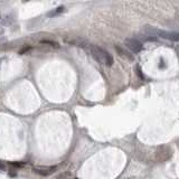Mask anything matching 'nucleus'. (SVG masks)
Listing matches in <instances>:
<instances>
[{
	"label": "nucleus",
	"instance_id": "nucleus-1",
	"mask_svg": "<svg viewBox=\"0 0 179 179\" xmlns=\"http://www.w3.org/2000/svg\"><path fill=\"white\" fill-rule=\"evenodd\" d=\"M89 49L91 52V54L93 55L95 59L100 63L104 65H108V66H111L113 64V58L112 56L110 55L108 52L103 49V48L99 47V46H95V45H90L89 46Z\"/></svg>",
	"mask_w": 179,
	"mask_h": 179
},
{
	"label": "nucleus",
	"instance_id": "nucleus-2",
	"mask_svg": "<svg viewBox=\"0 0 179 179\" xmlns=\"http://www.w3.org/2000/svg\"><path fill=\"white\" fill-rule=\"evenodd\" d=\"M124 44H126V46L131 50L132 53H139V52L142 50V44L139 40H137V39H131V38L126 39Z\"/></svg>",
	"mask_w": 179,
	"mask_h": 179
},
{
	"label": "nucleus",
	"instance_id": "nucleus-3",
	"mask_svg": "<svg viewBox=\"0 0 179 179\" xmlns=\"http://www.w3.org/2000/svg\"><path fill=\"white\" fill-rule=\"evenodd\" d=\"M161 38L168 39V40H171V42H178L179 40V34L177 31H166V30H161L158 33Z\"/></svg>",
	"mask_w": 179,
	"mask_h": 179
},
{
	"label": "nucleus",
	"instance_id": "nucleus-4",
	"mask_svg": "<svg viewBox=\"0 0 179 179\" xmlns=\"http://www.w3.org/2000/svg\"><path fill=\"white\" fill-rule=\"evenodd\" d=\"M115 49H117V54L121 56V57H123V58L128 59V61L132 62L133 61V55H132L131 53H129V52H126V50H124L123 48H121L120 46H115Z\"/></svg>",
	"mask_w": 179,
	"mask_h": 179
},
{
	"label": "nucleus",
	"instance_id": "nucleus-5",
	"mask_svg": "<svg viewBox=\"0 0 179 179\" xmlns=\"http://www.w3.org/2000/svg\"><path fill=\"white\" fill-rule=\"evenodd\" d=\"M56 166H54V167H49V168H46V169H38V168H35L34 169V171L36 173H38V175H40V176H49V175H52V173L55 171L56 169Z\"/></svg>",
	"mask_w": 179,
	"mask_h": 179
},
{
	"label": "nucleus",
	"instance_id": "nucleus-6",
	"mask_svg": "<svg viewBox=\"0 0 179 179\" xmlns=\"http://www.w3.org/2000/svg\"><path fill=\"white\" fill-rule=\"evenodd\" d=\"M64 11H65L64 6H59V7H57V8H56V9H54V10L49 11V12H48V15H47V16H48V17L58 16V15L63 14V12H64Z\"/></svg>",
	"mask_w": 179,
	"mask_h": 179
},
{
	"label": "nucleus",
	"instance_id": "nucleus-7",
	"mask_svg": "<svg viewBox=\"0 0 179 179\" xmlns=\"http://www.w3.org/2000/svg\"><path fill=\"white\" fill-rule=\"evenodd\" d=\"M42 43H43V44H47V45H49V46H52V47H55V48L59 47V45L57 44V43L52 42V40H43Z\"/></svg>",
	"mask_w": 179,
	"mask_h": 179
},
{
	"label": "nucleus",
	"instance_id": "nucleus-8",
	"mask_svg": "<svg viewBox=\"0 0 179 179\" xmlns=\"http://www.w3.org/2000/svg\"><path fill=\"white\" fill-rule=\"evenodd\" d=\"M137 71H138V73H139V75H140V78H143V75H142V73H141V71H140V66H138Z\"/></svg>",
	"mask_w": 179,
	"mask_h": 179
},
{
	"label": "nucleus",
	"instance_id": "nucleus-9",
	"mask_svg": "<svg viewBox=\"0 0 179 179\" xmlns=\"http://www.w3.org/2000/svg\"><path fill=\"white\" fill-rule=\"evenodd\" d=\"M0 170H6V166L3 165V163H0Z\"/></svg>",
	"mask_w": 179,
	"mask_h": 179
},
{
	"label": "nucleus",
	"instance_id": "nucleus-10",
	"mask_svg": "<svg viewBox=\"0 0 179 179\" xmlns=\"http://www.w3.org/2000/svg\"><path fill=\"white\" fill-rule=\"evenodd\" d=\"M2 34H3V28L0 27V35H2Z\"/></svg>",
	"mask_w": 179,
	"mask_h": 179
},
{
	"label": "nucleus",
	"instance_id": "nucleus-11",
	"mask_svg": "<svg viewBox=\"0 0 179 179\" xmlns=\"http://www.w3.org/2000/svg\"><path fill=\"white\" fill-rule=\"evenodd\" d=\"M22 2H28V1H30V0H21Z\"/></svg>",
	"mask_w": 179,
	"mask_h": 179
},
{
	"label": "nucleus",
	"instance_id": "nucleus-12",
	"mask_svg": "<svg viewBox=\"0 0 179 179\" xmlns=\"http://www.w3.org/2000/svg\"><path fill=\"white\" fill-rule=\"evenodd\" d=\"M129 179H134V178H129Z\"/></svg>",
	"mask_w": 179,
	"mask_h": 179
},
{
	"label": "nucleus",
	"instance_id": "nucleus-13",
	"mask_svg": "<svg viewBox=\"0 0 179 179\" xmlns=\"http://www.w3.org/2000/svg\"><path fill=\"white\" fill-rule=\"evenodd\" d=\"M74 179H78V178H74Z\"/></svg>",
	"mask_w": 179,
	"mask_h": 179
},
{
	"label": "nucleus",
	"instance_id": "nucleus-14",
	"mask_svg": "<svg viewBox=\"0 0 179 179\" xmlns=\"http://www.w3.org/2000/svg\"><path fill=\"white\" fill-rule=\"evenodd\" d=\"M0 2H1V0H0Z\"/></svg>",
	"mask_w": 179,
	"mask_h": 179
}]
</instances>
